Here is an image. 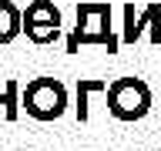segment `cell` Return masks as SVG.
Returning a JSON list of instances; mask_svg holds the SVG:
<instances>
[{
	"mask_svg": "<svg viewBox=\"0 0 161 151\" xmlns=\"http://www.w3.org/2000/svg\"><path fill=\"white\" fill-rule=\"evenodd\" d=\"M108 111L114 121H141L151 111V87L141 77H114L108 87Z\"/></svg>",
	"mask_w": 161,
	"mask_h": 151,
	"instance_id": "2",
	"label": "cell"
},
{
	"mask_svg": "<svg viewBox=\"0 0 161 151\" xmlns=\"http://www.w3.org/2000/svg\"><path fill=\"white\" fill-rule=\"evenodd\" d=\"M24 34L34 44H54L60 37V10L54 7V0H30L24 10Z\"/></svg>",
	"mask_w": 161,
	"mask_h": 151,
	"instance_id": "3",
	"label": "cell"
},
{
	"mask_svg": "<svg viewBox=\"0 0 161 151\" xmlns=\"http://www.w3.org/2000/svg\"><path fill=\"white\" fill-rule=\"evenodd\" d=\"M80 34L101 30V34H114L111 27V3H77V27Z\"/></svg>",
	"mask_w": 161,
	"mask_h": 151,
	"instance_id": "5",
	"label": "cell"
},
{
	"mask_svg": "<svg viewBox=\"0 0 161 151\" xmlns=\"http://www.w3.org/2000/svg\"><path fill=\"white\" fill-rule=\"evenodd\" d=\"M144 27H151V44L158 47L161 44V7L158 3H148L141 10V17H134V7L124 3V34H121V44H138Z\"/></svg>",
	"mask_w": 161,
	"mask_h": 151,
	"instance_id": "4",
	"label": "cell"
},
{
	"mask_svg": "<svg viewBox=\"0 0 161 151\" xmlns=\"http://www.w3.org/2000/svg\"><path fill=\"white\" fill-rule=\"evenodd\" d=\"M20 91H24V84L14 81V77H10L7 84H3V91H0V108H3V118H7L10 124L20 118Z\"/></svg>",
	"mask_w": 161,
	"mask_h": 151,
	"instance_id": "9",
	"label": "cell"
},
{
	"mask_svg": "<svg viewBox=\"0 0 161 151\" xmlns=\"http://www.w3.org/2000/svg\"><path fill=\"white\" fill-rule=\"evenodd\" d=\"M24 34V14L14 0H0V44H14Z\"/></svg>",
	"mask_w": 161,
	"mask_h": 151,
	"instance_id": "7",
	"label": "cell"
},
{
	"mask_svg": "<svg viewBox=\"0 0 161 151\" xmlns=\"http://www.w3.org/2000/svg\"><path fill=\"white\" fill-rule=\"evenodd\" d=\"M80 44H101V47H108V54H118L121 37H118V34H101V30H87V34L70 30V37H67V54H77Z\"/></svg>",
	"mask_w": 161,
	"mask_h": 151,
	"instance_id": "8",
	"label": "cell"
},
{
	"mask_svg": "<svg viewBox=\"0 0 161 151\" xmlns=\"http://www.w3.org/2000/svg\"><path fill=\"white\" fill-rule=\"evenodd\" d=\"M67 87L57 77H34L20 91V108H27L34 121H57L67 111Z\"/></svg>",
	"mask_w": 161,
	"mask_h": 151,
	"instance_id": "1",
	"label": "cell"
},
{
	"mask_svg": "<svg viewBox=\"0 0 161 151\" xmlns=\"http://www.w3.org/2000/svg\"><path fill=\"white\" fill-rule=\"evenodd\" d=\"M108 87H111V81H104V77H77V104H74V111H77L80 124L91 121V108H87L91 94H108Z\"/></svg>",
	"mask_w": 161,
	"mask_h": 151,
	"instance_id": "6",
	"label": "cell"
}]
</instances>
